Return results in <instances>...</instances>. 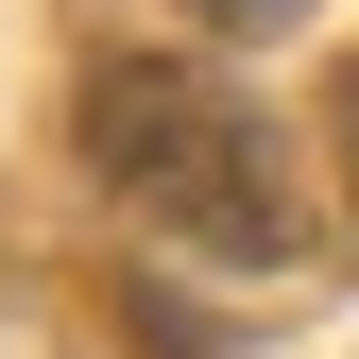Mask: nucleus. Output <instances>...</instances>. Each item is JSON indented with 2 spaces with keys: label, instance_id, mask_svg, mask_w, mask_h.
<instances>
[{
  "label": "nucleus",
  "instance_id": "7ed1b4c3",
  "mask_svg": "<svg viewBox=\"0 0 359 359\" xmlns=\"http://www.w3.org/2000/svg\"><path fill=\"white\" fill-rule=\"evenodd\" d=\"M342 189H359V69H342Z\"/></svg>",
  "mask_w": 359,
  "mask_h": 359
},
{
  "label": "nucleus",
  "instance_id": "f257e3e1",
  "mask_svg": "<svg viewBox=\"0 0 359 359\" xmlns=\"http://www.w3.org/2000/svg\"><path fill=\"white\" fill-rule=\"evenodd\" d=\"M86 171L137 222H171L189 257H291V171L240 120V86H205L189 52H120L86 69Z\"/></svg>",
  "mask_w": 359,
  "mask_h": 359
},
{
  "label": "nucleus",
  "instance_id": "f03ea898",
  "mask_svg": "<svg viewBox=\"0 0 359 359\" xmlns=\"http://www.w3.org/2000/svg\"><path fill=\"white\" fill-rule=\"evenodd\" d=\"M205 18H222V34H274V18H308V0H205Z\"/></svg>",
  "mask_w": 359,
  "mask_h": 359
}]
</instances>
